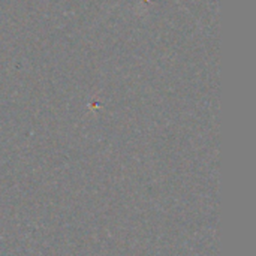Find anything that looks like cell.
I'll return each instance as SVG.
<instances>
[{
  "label": "cell",
  "mask_w": 256,
  "mask_h": 256,
  "mask_svg": "<svg viewBox=\"0 0 256 256\" xmlns=\"http://www.w3.org/2000/svg\"><path fill=\"white\" fill-rule=\"evenodd\" d=\"M146 2H150V0H146Z\"/></svg>",
  "instance_id": "cell-1"
}]
</instances>
